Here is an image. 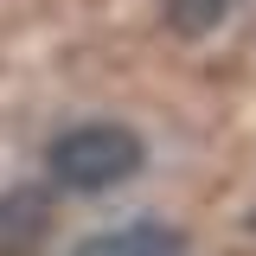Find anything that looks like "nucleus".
Listing matches in <instances>:
<instances>
[{"instance_id": "1", "label": "nucleus", "mask_w": 256, "mask_h": 256, "mask_svg": "<svg viewBox=\"0 0 256 256\" xmlns=\"http://www.w3.org/2000/svg\"><path fill=\"white\" fill-rule=\"evenodd\" d=\"M141 160H148V148L128 122H77L45 148V180L64 192H109L134 180Z\"/></svg>"}, {"instance_id": "2", "label": "nucleus", "mask_w": 256, "mask_h": 256, "mask_svg": "<svg viewBox=\"0 0 256 256\" xmlns=\"http://www.w3.org/2000/svg\"><path fill=\"white\" fill-rule=\"evenodd\" d=\"M52 230V186L0 192V256H32Z\"/></svg>"}, {"instance_id": "3", "label": "nucleus", "mask_w": 256, "mask_h": 256, "mask_svg": "<svg viewBox=\"0 0 256 256\" xmlns=\"http://www.w3.org/2000/svg\"><path fill=\"white\" fill-rule=\"evenodd\" d=\"M70 256H186V237H180L173 224L134 218V224H116V230H96V237H84Z\"/></svg>"}, {"instance_id": "4", "label": "nucleus", "mask_w": 256, "mask_h": 256, "mask_svg": "<svg viewBox=\"0 0 256 256\" xmlns=\"http://www.w3.org/2000/svg\"><path fill=\"white\" fill-rule=\"evenodd\" d=\"M160 13H166V26L180 38H205L237 13V0H160Z\"/></svg>"}, {"instance_id": "5", "label": "nucleus", "mask_w": 256, "mask_h": 256, "mask_svg": "<svg viewBox=\"0 0 256 256\" xmlns=\"http://www.w3.org/2000/svg\"><path fill=\"white\" fill-rule=\"evenodd\" d=\"M250 230H256V218H250Z\"/></svg>"}]
</instances>
